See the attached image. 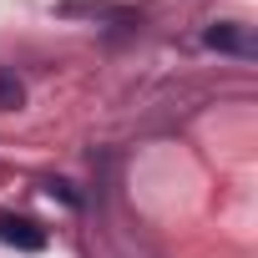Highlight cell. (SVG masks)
<instances>
[{"mask_svg": "<svg viewBox=\"0 0 258 258\" xmlns=\"http://www.w3.org/2000/svg\"><path fill=\"white\" fill-rule=\"evenodd\" d=\"M203 46H208V51H228V56H238V61L253 56V36H248V26H238V21H213V26L203 31Z\"/></svg>", "mask_w": 258, "mask_h": 258, "instance_id": "6da1fadb", "label": "cell"}, {"mask_svg": "<svg viewBox=\"0 0 258 258\" xmlns=\"http://www.w3.org/2000/svg\"><path fill=\"white\" fill-rule=\"evenodd\" d=\"M21 101H26V86L11 71H0V106H21Z\"/></svg>", "mask_w": 258, "mask_h": 258, "instance_id": "3957f363", "label": "cell"}, {"mask_svg": "<svg viewBox=\"0 0 258 258\" xmlns=\"http://www.w3.org/2000/svg\"><path fill=\"white\" fill-rule=\"evenodd\" d=\"M0 243L21 248V253H41L46 248V228L31 223V218H16V213H0Z\"/></svg>", "mask_w": 258, "mask_h": 258, "instance_id": "7a4b0ae2", "label": "cell"}]
</instances>
